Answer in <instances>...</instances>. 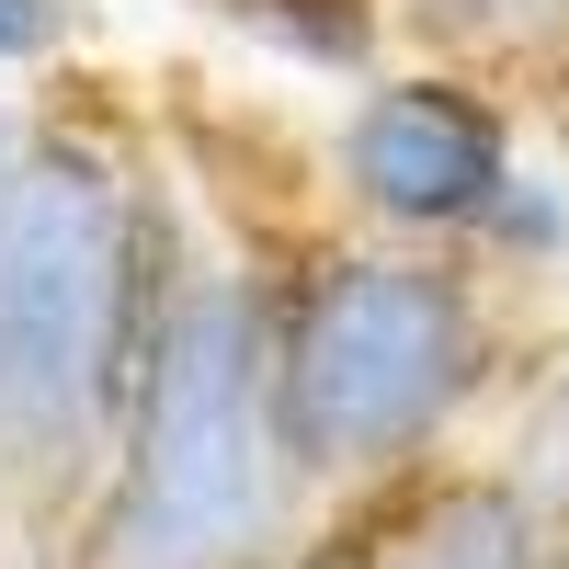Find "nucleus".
Here are the masks:
<instances>
[{
    "instance_id": "1",
    "label": "nucleus",
    "mask_w": 569,
    "mask_h": 569,
    "mask_svg": "<svg viewBox=\"0 0 569 569\" xmlns=\"http://www.w3.org/2000/svg\"><path fill=\"white\" fill-rule=\"evenodd\" d=\"M194 240H206L194 149L91 69L34 80L12 182H0V342H12L0 525H12L23 569L58 558L69 512L103 479L137 353H149L160 297L194 262Z\"/></svg>"
},
{
    "instance_id": "2",
    "label": "nucleus",
    "mask_w": 569,
    "mask_h": 569,
    "mask_svg": "<svg viewBox=\"0 0 569 569\" xmlns=\"http://www.w3.org/2000/svg\"><path fill=\"white\" fill-rule=\"evenodd\" d=\"M558 308L512 297L479 251L376 240L319 206H273L262 228V365L273 433L308 512L376 501L490 433L536 330Z\"/></svg>"
},
{
    "instance_id": "3",
    "label": "nucleus",
    "mask_w": 569,
    "mask_h": 569,
    "mask_svg": "<svg viewBox=\"0 0 569 569\" xmlns=\"http://www.w3.org/2000/svg\"><path fill=\"white\" fill-rule=\"evenodd\" d=\"M262 228L273 206L206 182V240L171 273L126 421L103 445V479L69 512L46 569H240L308 525L262 365Z\"/></svg>"
},
{
    "instance_id": "4",
    "label": "nucleus",
    "mask_w": 569,
    "mask_h": 569,
    "mask_svg": "<svg viewBox=\"0 0 569 569\" xmlns=\"http://www.w3.org/2000/svg\"><path fill=\"white\" fill-rule=\"evenodd\" d=\"M536 91L512 69L445 58V46H399L365 80L330 91L308 126V206L376 228V240H445L467 251L501 206V182L536 160Z\"/></svg>"
},
{
    "instance_id": "5",
    "label": "nucleus",
    "mask_w": 569,
    "mask_h": 569,
    "mask_svg": "<svg viewBox=\"0 0 569 569\" xmlns=\"http://www.w3.org/2000/svg\"><path fill=\"white\" fill-rule=\"evenodd\" d=\"M342 525H353V569H569V512L536 501L490 445L376 501H342Z\"/></svg>"
},
{
    "instance_id": "6",
    "label": "nucleus",
    "mask_w": 569,
    "mask_h": 569,
    "mask_svg": "<svg viewBox=\"0 0 569 569\" xmlns=\"http://www.w3.org/2000/svg\"><path fill=\"white\" fill-rule=\"evenodd\" d=\"M182 23H206L297 91H342L376 58H399V0H182Z\"/></svg>"
},
{
    "instance_id": "7",
    "label": "nucleus",
    "mask_w": 569,
    "mask_h": 569,
    "mask_svg": "<svg viewBox=\"0 0 569 569\" xmlns=\"http://www.w3.org/2000/svg\"><path fill=\"white\" fill-rule=\"evenodd\" d=\"M479 445H490L536 501L569 512V319L536 330V353H525V376H512V399L490 410V433H479Z\"/></svg>"
},
{
    "instance_id": "8",
    "label": "nucleus",
    "mask_w": 569,
    "mask_h": 569,
    "mask_svg": "<svg viewBox=\"0 0 569 569\" xmlns=\"http://www.w3.org/2000/svg\"><path fill=\"white\" fill-rule=\"evenodd\" d=\"M91 69V0H0V80Z\"/></svg>"
},
{
    "instance_id": "9",
    "label": "nucleus",
    "mask_w": 569,
    "mask_h": 569,
    "mask_svg": "<svg viewBox=\"0 0 569 569\" xmlns=\"http://www.w3.org/2000/svg\"><path fill=\"white\" fill-rule=\"evenodd\" d=\"M240 569H353V525H342V512H308L297 536H273V547L240 558Z\"/></svg>"
},
{
    "instance_id": "10",
    "label": "nucleus",
    "mask_w": 569,
    "mask_h": 569,
    "mask_svg": "<svg viewBox=\"0 0 569 569\" xmlns=\"http://www.w3.org/2000/svg\"><path fill=\"white\" fill-rule=\"evenodd\" d=\"M23 103H34V80H0V182H12V149H23ZM0 467H12V342H0Z\"/></svg>"
}]
</instances>
